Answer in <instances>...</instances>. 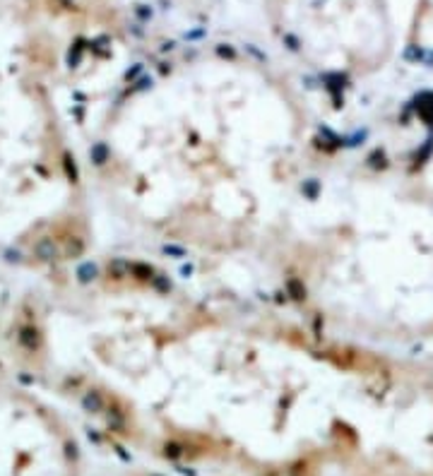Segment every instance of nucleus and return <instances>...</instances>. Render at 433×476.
I'll return each instance as SVG.
<instances>
[]
</instances>
